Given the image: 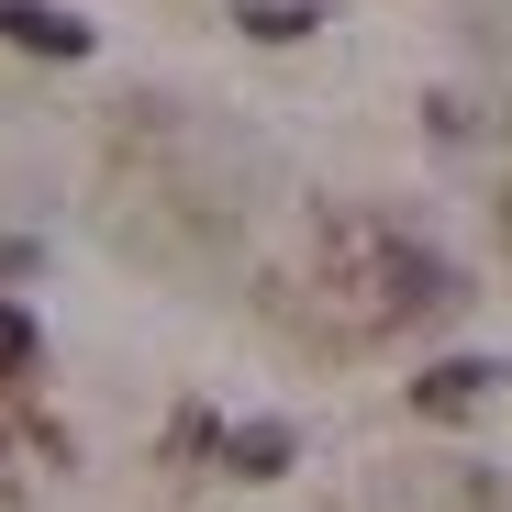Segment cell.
<instances>
[{"instance_id":"cell-1","label":"cell","mask_w":512,"mask_h":512,"mask_svg":"<svg viewBox=\"0 0 512 512\" xmlns=\"http://www.w3.org/2000/svg\"><path fill=\"white\" fill-rule=\"evenodd\" d=\"M0 34L34 45V56H90V23L56 12V0H0Z\"/></svg>"},{"instance_id":"cell-2","label":"cell","mask_w":512,"mask_h":512,"mask_svg":"<svg viewBox=\"0 0 512 512\" xmlns=\"http://www.w3.org/2000/svg\"><path fill=\"white\" fill-rule=\"evenodd\" d=\"M223 457H234V479H279L290 468V423H245V435H223Z\"/></svg>"},{"instance_id":"cell-3","label":"cell","mask_w":512,"mask_h":512,"mask_svg":"<svg viewBox=\"0 0 512 512\" xmlns=\"http://www.w3.org/2000/svg\"><path fill=\"white\" fill-rule=\"evenodd\" d=\"M490 379H501V368H468V357H457V368H435V379H423L412 401H423V412H435V423H446V412H468V401H479Z\"/></svg>"},{"instance_id":"cell-4","label":"cell","mask_w":512,"mask_h":512,"mask_svg":"<svg viewBox=\"0 0 512 512\" xmlns=\"http://www.w3.org/2000/svg\"><path fill=\"white\" fill-rule=\"evenodd\" d=\"M312 23H323L312 0H245V34H256V45H301Z\"/></svg>"},{"instance_id":"cell-5","label":"cell","mask_w":512,"mask_h":512,"mask_svg":"<svg viewBox=\"0 0 512 512\" xmlns=\"http://www.w3.org/2000/svg\"><path fill=\"white\" fill-rule=\"evenodd\" d=\"M34 368V312H12V301H0V390H12Z\"/></svg>"}]
</instances>
